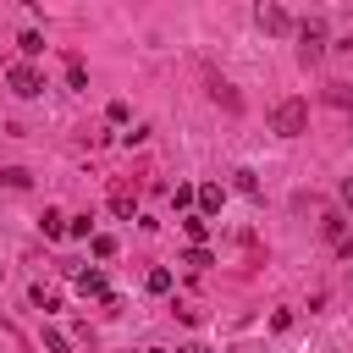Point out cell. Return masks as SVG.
Here are the masks:
<instances>
[{
	"label": "cell",
	"instance_id": "obj_1",
	"mask_svg": "<svg viewBox=\"0 0 353 353\" xmlns=\"http://www.w3.org/2000/svg\"><path fill=\"white\" fill-rule=\"evenodd\" d=\"M309 127V105L303 99H281L276 110H270V132H281V138H298Z\"/></svg>",
	"mask_w": 353,
	"mask_h": 353
},
{
	"label": "cell",
	"instance_id": "obj_2",
	"mask_svg": "<svg viewBox=\"0 0 353 353\" xmlns=\"http://www.w3.org/2000/svg\"><path fill=\"white\" fill-rule=\"evenodd\" d=\"M6 83H11V94H22V99H33V94L44 88V72H39L33 61H17V66L6 72Z\"/></svg>",
	"mask_w": 353,
	"mask_h": 353
},
{
	"label": "cell",
	"instance_id": "obj_3",
	"mask_svg": "<svg viewBox=\"0 0 353 353\" xmlns=\"http://www.w3.org/2000/svg\"><path fill=\"white\" fill-rule=\"evenodd\" d=\"M298 39H303V44H298V50H303V61H320V55H325V28H320V22H303V28H298Z\"/></svg>",
	"mask_w": 353,
	"mask_h": 353
},
{
	"label": "cell",
	"instance_id": "obj_4",
	"mask_svg": "<svg viewBox=\"0 0 353 353\" xmlns=\"http://www.w3.org/2000/svg\"><path fill=\"white\" fill-rule=\"evenodd\" d=\"M254 22H259L265 33H292V17H287L281 6H259V11H254Z\"/></svg>",
	"mask_w": 353,
	"mask_h": 353
},
{
	"label": "cell",
	"instance_id": "obj_5",
	"mask_svg": "<svg viewBox=\"0 0 353 353\" xmlns=\"http://www.w3.org/2000/svg\"><path fill=\"white\" fill-rule=\"evenodd\" d=\"M193 204H199V215H215V210H221V182H204V188H193Z\"/></svg>",
	"mask_w": 353,
	"mask_h": 353
},
{
	"label": "cell",
	"instance_id": "obj_6",
	"mask_svg": "<svg viewBox=\"0 0 353 353\" xmlns=\"http://www.w3.org/2000/svg\"><path fill=\"white\" fill-rule=\"evenodd\" d=\"M72 281H77V292H88V298H110V287H105V276H99V270H77Z\"/></svg>",
	"mask_w": 353,
	"mask_h": 353
},
{
	"label": "cell",
	"instance_id": "obj_7",
	"mask_svg": "<svg viewBox=\"0 0 353 353\" xmlns=\"http://www.w3.org/2000/svg\"><path fill=\"white\" fill-rule=\"evenodd\" d=\"M39 226H44V237H66V215H61V210H44Z\"/></svg>",
	"mask_w": 353,
	"mask_h": 353
},
{
	"label": "cell",
	"instance_id": "obj_8",
	"mask_svg": "<svg viewBox=\"0 0 353 353\" xmlns=\"http://www.w3.org/2000/svg\"><path fill=\"white\" fill-rule=\"evenodd\" d=\"M182 232L193 237V248H204V232H210V221H204V215H188V221H182Z\"/></svg>",
	"mask_w": 353,
	"mask_h": 353
},
{
	"label": "cell",
	"instance_id": "obj_9",
	"mask_svg": "<svg viewBox=\"0 0 353 353\" xmlns=\"http://www.w3.org/2000/svg\"><path fill=\"white\" fill-rule=\"evenodd\" d=\"M143 287H149V292H171V270H165V265H154V270L143 276Z\"/></svg>",
	"mask_w": 353,
	"mask_h": 353
},
{
	"label": "cell",
	"instance_id": "obj_10",
	"mask_svg": "<svg viewBox=\"0 0 353 353\" xmlns=\"http://www.w3.org/2000/svg\"><path fill=\"white\" fill-rule=\"evenodd\" d=\"M17 50H22V55H39V50H44V33H33V28H28V33L17 39Z\"/></svg>",
	"mask_w": 353,
	"mask_h": 353
},
{
	"label": "cell",
	"instance_id": "obj_11",
	"mask_svg": "<svg viewBox=\"0 0 353 353\" xmlns=\"http://www.w3.org/2000/svg\"><path fill=\"white\" fill-rule=\"evenodd\" d=\"M232 188H237V193H259V176H254V171H232Z\"/></svg>",
	"mask_w": 353,
	"mask_h": 353
},
{
	"label": "cell",
	"instance_id": "obj_12",
	"mask_svg": "<svg viewBox=\"0 0 353 353\" xmlns=\"http://www.w3.org/2000/svg\"><path fill=\"white\" fill-rule=\"evenodd\" d=\"M88 243H94V259H110V254H116V237H105V232H94Z\"/></svg>",
	"mask_w": 353,
	"mask_h": 353
},
{
	"label": "cell",
	"instance_id": "obj_13",
	"mask_svg": "<svg viewBox=\"0 0 353 353\" xmlns=\"http://www.w3.org/2000/svg\"><path fill=\"white\" fill-rule=\"evenodd\" d=\"M66 237H94V221H88V215H77V221H66Z\"/></svg>",
	"mask_w": 353,
	"mask_h": 353
},
{
	"label": "cell",
	"instance_id": "obj_14",
	"mask_svg": "<svg viewBox=\"0 0 353 353\" xmlns=\"http://www.w3.org/2000/svg\"><path fill=\"white\" fill-rule=\"evenodd\" d=\"M0 182H6V188H28V171H22V165H11V171H0Z\"/></svg>",
	"mask_w": 353,
	"mask_h": 353
},
{
	"label": "cell",
	"instance_id": "obj_15",
	"mask_svg": "<svg viewBox=\"0 0 353 353\" xmlns=\"http://www.w3.org/2000/svg\"><path fill=\"white\" fill-rule=\"evenodd\" d=\"M110 204H116V215H138V199H132V193H116Z\"/></svg>",
	"mask_w": 353,
	"mask_h": 353
},
{
	"label": "cell",
	"instance_id": "obj_16",
	"mask_svg": "<svg viewBox=\"0 0 353 353\" xmlns=\"http://www.w3.org/2000/svg\"><path fill=\"white\" fill-rule=\"evenodd\" d=\"M182 265H193V270H204V265H215V259H210V248H188V259H182Z\"/></svg>",
	"mask_w": 353,
	"mask_h": 353
},
{
	"label": "cell",
	"instance_id": "obj_17",
	"mask_svg": "<svg viewBox=\"0 0 353 353\" xmlns=\"http://www.w3.org/2000/svg\"><path fill=\"white\" fill-rule=\"evenodd\" d=\"M66 83H72V88H88V72H83V66L72 61V66H66Z\"/></svg>",
	"mask_w": 353,
	"mask_h": 353
},
{
	"label": "cell",
	"instance_id": "obj_18",
	"mask_svg": "<svg viewBox=\"0 0 353 353\" xmlns=\"http://www.w3.org/2000/svg\"><path fill=\"white\" fill-rule=\"evenodd\" d=\"M342 204H347V210H353V176H347V182H342Z\"/></svg>",
	"mask_w": 353,
	"mask_h": 353
},
{
	"label": "cell",
	"instance_id": "obj_19",
	"mask_svg": "<svg viewBox=\"0 0 353 353\" xmlns=\"http://www.w3.org/2000/svg\"><path fill=\"white\" fill-rule=\"evenodd\" d=\"M182 353H210V347H204V342H193V347H182Z\"/></svg>",
	"mask_w": 353,
	"mask_h": 353
},
{
	"label": "cell",
	"instance_id": "obj_20",
	"mask_svg": "<svg viewBox=\"0 0 353 353\" xmlns=\"http://www.w3.org/2000/svg\"><path fill=\"white\" fill-rule=\"evenodd\" d=\"M143 353H165V347H143Z\"/></svg>",
	"mask_w": 353,
	"mask_h": 353
}]
</instances>
